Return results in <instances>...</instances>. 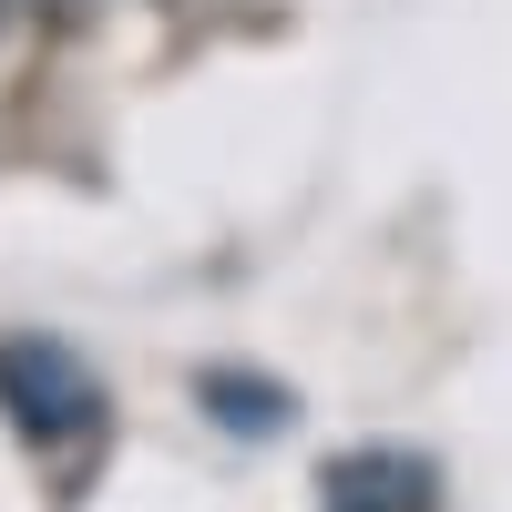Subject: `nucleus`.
<instances>
[{
  "label": "nucleus",
  "instance_id": "nucleus-1",
  "mask_svg": "<svg viewBox=\"0 0 512 512\" xmlns=\"http://www.w3.org/2000/svg\"><path fill=\"white\" fill-rule=\"evenodd\" d=\"M0 410H11L21 441L72 451L103 420V390H93V369H82L72 349H52V338H11V349H0Z\"/></svg>",
  "mask_w": 512,
  "mask_h": 512
},
{
  "label": "nucleus",
  "instance_id": "nucleus-2",
  "mask_svg": "<svg viewBox=\"0 0 512 512\" xmlns=\"http://www.w3.org/2000/svg\"><path fill=\"white\" fill-rule=\"evenodd\" d=\"M420 502H431V461H410L390 441L338 451L318 472V512H420Z\"/></svg>",
  "mask_w": 512,
  "mask_h": 512
},
{
  "label": "nucleus",
  "instance_id": "nucleus-3",
  "mask_svg": "<svg viewBox=\"0 0 512 512\" xmlns=\"http://www.w3.org/2000/svg\"><path fill=\"white\" fill-rule=\"evenodd\" d=\"M205 410H216V420H287V400L246 390V379H205Z\"/></svg>",
  "mask_w": 512,
  "mask_h": 512
}]
</instances>
